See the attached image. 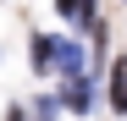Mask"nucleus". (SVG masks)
<instances>
[{"mask_svg": "<svg viewBox=\"0 0 127 121\" xmlns=\"http://www.w3.org/2000/svg\"><path fill=\"white\" fill-rule=\"evenodd\" d=\"M33 72H55V39H33Z\"/></svg>", "mask_w": 127, "mask_h": 121, "instance_id": "nucleus-3", "label": "nucleus"}, {"mask_svg": "<svg viewBox=\"0 0 127 121\" xmlns=\"http://www.w3.org/2000/svg\"><path fill=\"white\" fill-rule=\"evenodd\" d=\"M55 66L66 72V77H77V72H83V44H72V39H55Z\"/></svg>", "mask_w": 127, "mask_h": 121, "instance_id": "nucleus-1", "label": "nucleus"}, {"mask_svg": "<svg viewBox=\"0 0 127 121\" xmlns=\"http://www.w3.org/2000/svg\"><path fill=\"white\" fill-rule=\"evenodd\" d=\"M66 110H89V83H83V77L66 83Z\"/></svg>", "mask_w": 127, "mask_h": 121, "instance_id": "nucleus-4", "label": "nucleus"}, {"mask_svg": "<svg viewBox=\"0 0 127 121\" xmlns=\"http://www.w3.org/2000/svg\"><path fill=\"white\" fill-rule=\"evenodd\" d=\"M6 121H28V116H22V110H11V116H6Z\"/></svg>", "mask_w": 127, "mask_h": 121, "instance_id": "nucleus-5", "label": "nucleus"}, {"mask_svg": "<svg viewBox=\"0 0 127 121\" xmlns=\"http://www.w3.org/2000/svg\"><path fill=\"white\" fill-rule=\"evenodd\" d=\"M111 110H122V116H127V55L111 66Z\"/></svg>", "mask_w": 127, "mask_h": 121, "instance_id": "nucleus-2", "label": "nucleus"}]
</instances>
